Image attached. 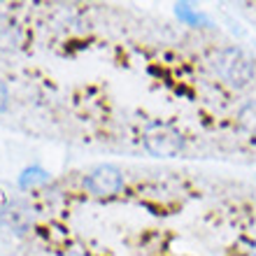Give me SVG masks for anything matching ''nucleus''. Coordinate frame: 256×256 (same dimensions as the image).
Instances as JSON below:
<instances>
[{
    "label": "nucleus",
    "mask_w": 256,
    "mask_h": 256,
    "mask_svg": "<svg viewBox=\"0 0 256 256\" xmlns=\"http://www.w3.org/2000/svg\"><path fill=\"white\" fill-rule=\"evenodd\" d=\"M214 72L222 77L228 86L233 88H244L250 86L256 77V66L242 49L238 47H222L216 49L212 58H210Z\"/></svg>",
    "instance_id": "1"
},
{
    "label": "nucleus",
    "mask_w": 256,
    "mask_h": 256,
    "mask_svg": "<svg viewBox=\"0 0 256 256\" xmlns=\"http://www.w3.org/2000/svg\"><path fill=\"white\" fill-rule=\"evenodd\" d=\"M144 147L152 156L172 158L184 149V138L175 126L168 124H152L144 130Z\"/></svg>",
    "instance_id": "2"
},
{
    "label": "nucleus",
    "mask_w": 256,
    "mask_h": 256,
    "mask_svg": "<svg viewBox=\"0 0 256 256\" xmlns=\"http://www.w3.org/2000/svg\"><path fill=\"white\" fill-rule=\"evenodd\" d=\"M86 186L88 191L98 198H112L124 189V175L122 170L112 166V163H102L96 166L86 177Z\"/></svg>",
    "instance_id": "3"
},
{
    "label": "nucleus",
    "mask_w": 256,
    "mask_h": 256,
    "mask_svg": "<svg viewBox=\"0 0 256 256\" xmlns=\"http://www.w3.org/2000/svg\"><path fill=\"white\" fill-rule=\"evenodd\" d=\"M49 182V172L42 170L40 166H33V168H26L19 177V184L24 189H30V186H38V184H47Z\"/></svg>",
    "instance_id": "4"
},
{
    "label": "nucleus",
    "mask_w": 256,
    "mask_h": 256,
    "mask_svg": "<svg viewBox=\"0 0 256 256\" xmlns=\"http://www.w3.org/2000/svg\"><path fill=\"white\" fill-rule=\"evenodd\" d=\"M238 116H240V122L250 128V130H254L256 133V100L244 102L242 108H240V114Z\"/></svg>",
    "instance_id": "5"
},
{
    "label": "nucleus",
    "mask_w": 256,
    "mask_h": 256,
    "mask_svg": "<svg viewBox=\"0 0 256 256\" xmlns=\"http://www.w3.org/2000/svg\"><path fill=\"white\" fill-rule=\"evenodd\" d=\"M177 16H180V19L182 21H186V24H189V26H198V24H200L202 21V16L198 12H194V10H191V5H177Z\"/></svg>",
    "instance_id": "6"
},
{
    "label": "nucleus",
    "mask_w": 256,
    "mask_h": 256,
    "mask_svg": "<svg viewBox=\"0 0 256 256\" xmlns=\"http://www.w3.org/2000/svg\"><path fill=\"white\" fill-rule=\"evenodd\" d=\"M7 102H10V91H7L5 82L0 80V112H5L7 110Z\"/></svg>",
    "instance_id": "7"
},
{
    "label": "nucleus",
    "mask_w": 256,
    "mask_h": 256,
    "mask_svg": "<svg viewBox=\"0 0 256 256\" xmlns=\"http://www.w3.org/2000/svg\"><path fill=\"white\" fill-rule=\"evenodd\" d=\"M252 256H256V247H254V254H252Z\"/></svg>",
    "instance_id": "8"
},
{
    "label": "nucleus",
    "mask_w": 256,
    "mask_h": 256,
    "mask_svg": "<svg viewBox=\"0 0 256 256\" xmlns=\"http://www.w3.org/2000/svg\"><path fill=\"white\" fill-rule=\"evenodd\" d=\"M70 256H82V254H70Z\"/></svg>",
    "instance_id": "9"
}]
</instances>
